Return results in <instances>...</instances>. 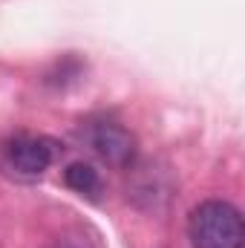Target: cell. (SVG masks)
I'll return each instance as SVG.
<instances>
[{"instance_id":"cell-1","label":"cell","mask_w":245,"mask_h":248,"mask_svg":"<svg viewBox=\"0 0 245 248\" xmlns=\"http://www.w3.org/2000/svg\"><path fill=\"white\" fill-rule=\"evenodd\" d=\"M187 240L193 248H243L245 222L237 205L205 199L187 217Z\"/></svg>"},{"instance_id":"cell-4","label":"cell","mask_w":245,"mask_h":248,"mask_svg":"<svg viewBox=\"0 0 245 248\" xmlns=\"http://www.w3.org/2000/svg\"><path fill=\"white\" fill-rule=\"evenodd\" d=\"M63 182L69 190H75L78 196H98L101 190V176L92 165H84V162H72L66 170H63Z\"/></svg>"},{"instance_id":"cell-5","label":"cell","mask_w":245,"mask_h":248,"mask_svg":"<svg viewBox=\"0 0 245 248\" xmlns=\"http://www.w3.org/2000/svg\"><path fill=\"white\" fill-rule=\"evenodd\" d=\"M46 248H92L90 243H84V240H75V237H63V240H55L52 246Z\"/></svg>"},{"instance_id":"cell-2","label":"cell","mask_w":245,"mask_h":248,"mask_svg":"<svg viewBox=\"0 0 245 248\" xmlns=\"http://www.w3.org/2000/svg\"><path fill=\"white\" fill-rule=\"evenodd\" d=\"M84 139L92 147V153L113 165V168H130L136 159V136L124 127V124L113 122V119H101V122H90L84 127Z\"/></svg>"},{"instance_id":"cell-3","label":"cell","mask_w":245,"mask_h":248,"mask_svg":"<svg viewBox=\"0 0 245 248\" xmlns=\"http://www.w3.org/2000/svg\"><path fill=\"white\" fill-rule=\"evenodd\" d=\"M55 162V147L52 141L41 139V136H12L9 141H3V168L12 170L15 176L23 179H38L44 170H49V165Z\"/></svg>"}]
</instances>
